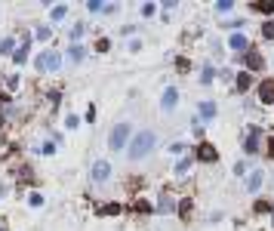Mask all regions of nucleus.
Wrapping results in <instances>:
<instances>
[{
    "label": "nucleus",
    "mask_w": 274,
    "mask_h": 231,
    "mask_svg": "<svg viewBox=\"0 0 274 231\" xmlns=\"http://www.w3.org/2000/svg\"><path fill=\"white\" fill-rule=\"evenodd\" d=\"M65 127H68V130H77V127H81V118H77V114H68V118H65Z\"/></svg>",
    "instance_id": "nucleus-23"
},
{
    "label": "nucleus",
    "mask_w": 274,
    "mask_h": 231,
    "mask_svg": "<svg viewBox=\"0 0 274 231\" xmlns=\"http://www.w3.org/2000/svg\"><path fill=\"white\" fill-rule=\"evenodd\" d=\"M154 142H158V136H154V130H139L133 136V142L127 145V154H130V161H142L145 154L154 148Z\"/></svg>",
    "instance_id": "nucleus-1"
},
{
    "label": "nucleus",
    "mask_w": 274,
    "mask_h": 231,
    "mask_svg": "<svg viewBox=\"0 0 274 231\" xmlns=\"http://www.w3.org/2000/svg\"><path fill=\"white\" fill-rule=\"evenodd\" d=\"M259 139H262V127H250L247 130V139H244V151L247 154H259Z\"/></svg>",
    "instance_id": "nucleus-4"
},
{
    "label": "nucleus",
    "mask_w": 274,
    "mask_h": 231,
    "mask_svg": "<svg viewBox=\"0 0 274 231\" xmlns=\"http://www.w3.org/2000/svg\"><path fill=\"white\" fill-rule=\"evenodd\" d=\"M188 167H191V161H188V158H182V161L176 164V173H188Z\"/></svg>",
    "instance_id": "nucleus-30"
},
{
    "label": "nucleus",
    "mask_w": 274,
    "mask_h": 231,
    "mask_svg": "<svg viewBox=\"0 0 274 231\" xmlns=\"http://www.w3.org/2000/svg\"><path fill=\"white\" fill-rule=\"evenodd\" d=\"M176 102H179V90L176 87H167L164 90V108L170 111V108H176Z\"/></svg>",
    "instance_id": "nucleus-11"
},
{
    "label": "nucleus",
    "mask_w": 274,
    "mask_h": 231,
    "mask_svg": "<svg viewBox=\"0 0 274 231\" xmlns=\"http://www.w3.org/2000/svg\"><path fill=\"white\" fill-rule=\"evenodd\" d=\"M268 158H274V139H268Z\"/></svg>",
    "instance_id": "nucleus-39"
},
{
    "label": "nucleus",
    "mask_w": 274,
    "mask_h": 231,
    "mask_svg": "<svg viewBox=\"0 0 274 231\" xmlns=\"http://www.w3.org/2000/svg\"><path fill=\"white\" fill-rule=\"evenodd\" d=\"M213 77H216V68H213V65H207V68H204V77H201V81H204V84H210Z\"/></svg>",
    "instance_id": "nucleus-26"
},
{
    "label": "nucleus",
    "mask_w": 274,
    "mask_h": 231,
    "mask_svg": "<svg viewBox=\"0 0 274 231\" xmlns=\"http://www.w3.org/2000/svg\"><path fill=\"white\" fill-rule=\"evenodd\" d=\"M7 102H10V96H7V93H0V108H4Z\"/></svg>",
    "instance_id": "nucleus-40"
},
{
    "label": "nucleus",
    "mask_w": 274,
    "mask_h": 231,
    "mask_svg": "<svg viewBox=\"0 0 274 231\" xmlns=\"http://www.w3.org/2000/svg\"><path fill=\"white\" fill-rule=\"evenodd\" d=\"M216 10H219V13H231V10H234V4H231V0H219Z\"/></svg>",
    "instance_id": "nucleus-25"
},
{
    "label": "nucleus",
    "mask_w": 274,
    "mask_h": 231,
    "mask_svg": "<svg viewBox=\"0 0 274 231\" xmlns=\"http://www.w3.org/2000/svg\"><path fill=\"white\" fill-rule=\"evenodd\" d=\"M234 173L244 176V173H247V164H244V161H238V164H234Z\"/></svg>",
    "instance_id": "nucleus-38"
},
{
    "label": "nucleus",
    "mask_w": 274,
    "mask_h": 231,
    "mask_svg": "<svg viewBox=\"0 0 274 231\" xmlns=\"http://www.w3.org/2000/svg\"><path fill=\"white\" fill-rule=\"evenodd\" d=\"M28 44H31V34H22V47L13 53V62L16 65H25L28 62Z\"/></svg>",
    "instance_id": "nucleus-8"
},
{
    "label": "nucleus",
    "mask_w": 274,
    "mask_h": 231,
    "mask_svg": "<svg viewBox=\"0 0 274 231\" xmlns=\"http://www.w3.org/2000/svg\"><path fill=\"white\" fill-rule=\"evenodd\" d=\"M130 133H133V127H130V124H117V127L111 130V136H108V148H111V151H121V148H127Z\"/></svg>",
    "instance_id": "nucleus-2"
},
{
    "label": "nucleus",
    "mask_w": 274,
    "mask_h": 231,
    "mask_svg": "<svg viewBox=\"0 0 274 231\" xmlns=\"http://www.w3.org/2000/svg\"><path fill=\"white\" fill-rule=\"evenodd\" d=\"M176 68L185 74V71H191V62H188V59H176Z\"/></svg>",
    "instance_id": "nucleus-29"
},
{
    "label": "nucleus",
    "mask_w": 274,
    "mask_h": 231,
    "mask_svg": "<svg viewBox=\"0 0 274 231\" xmlns=\"http://www.w3.org/2000/svg\"><path fill=\"white\" fill-rule=\"evenodd\" d=\"M262 37H265V41H274V19L262 25Z\"/></svg>",
    "instance_id": "nucleus-22"
},
{
    "label": "nucleus",
    "mask_w": 274,
    "mask_h": 231,
    "mask_svg": "<svg viewBox=\"0 0 274 231\" xmlns=\"http://www.w3.org/2000/svg\"><path fill=\"white\" fill-rule=\"evenodd\" d=\"M90 173H93V182H108V176H111V164H108V161H96Z\"/></svg>",
    "instance_id": "nucleus-7"
},
{
    "label": "nucleus",
    "mask_w": 274,
    "mask_h": 231,
    "mask_svg": "<svg viewBox=\"0 0 274 231\" xmlns=\"http://www.w3.org/2000/svg\"><path fill=\"white\" fill-rule=\"evenodd\" d=\"M65 16H68V7H65V4H62V7H53V13H50V19H53V22H62Z\"/></svg>",
    "instance_id": "nucleus-18"
},
{
    "label": "nucleus",
    "mask_w": 274,
    "mask_h": 231,
    "mask_svg": "<svg viewBox=\"0 0 274 231\" xmlns=\"http://www.w3.org/2000/svg\"><path fill=\"white\" fill-rule=\"evenodd\" d=\"M262 188V173L256 170V173H250V179H247V191H259Z\"/></svg>",
    "instance_id": "nucleus-15"
},
{
    "label": "nucleus",
    "mask_w": 274,
    "mask_h": 231,
    "mask_svg": "<svg viewBox=\"0 0 274 231\" xmlns=\"http://www.w3.org/2000/svg\"><path fill=\"white\" fill-rule=\"evenodd\" d=\"M253 210H256V213H268V210H271V201H259Z\"/></svg>",
    "instance_id": "nucleus-31"
},
{
    "label": "nucleus",
    "mask_w": 274,
    "mask_h": 231,
    "mask_svg": "<svg viewBox=\"0 0 274 231\" xmlns=\"http://www.w3.org/2000/svg\"><path fill=\"white\" fill-rule=\"evenodd\" d=\"M256 13H265V16H274V0H259V4H253Z\"/></svg>",
    "instance_id": "nucleus-13"
},
{
    "label": "nucleus",
    "mask_w": 274,
    "mask_h": 231,
    "mask_svg": "<svg viewBox=\"0 0 274 231\" xmlns=\"http://www.w3.org/2000/svg\"><path fill=\"white\" fill-rule=\"evenodd\" d=\"M37 68L41 71H59L62 68V56L59 53H44L41 59H37Z\"/></svg>",
    "instance_id": "nucleus-5"
},
{
    "label": "nucleus",
    "mask_w": 274,
    "mask_h": 231,
    "mask_svg": "<svg viewBox=\"0 0 274 231\" xmlns=\"http://www.w3.org/2000/svg\"><path fill=\"white\" fill-rule=\"evenodd\" d=\"M50 34H53V28H37V41H50Z\"/></svg>",
    "instance_id": "nucleus-27"
},
{
    "label": "nucleus",
    "mask_w": 274,
    "mask_h": 231,
    "mask_svg": "<svg viewBox=\"0 0 274 231\" xmlns=\"http://www.w3.org/2000/svg\"><path fill=\"white\" fill-rule=\"evenodd\" d=\"M185 151H188V148H185V142H176V145L170 148V154H185Z\"/></svg>",
    "instance_id": "nucleus-33"
},
{
    "label": "nucleus",
    "mask_w": 274,
    "mask_h": 231,
    "mask_svg": "<svg viewBox=\"0 0 274 231\" xmlns=\"http://www.w3.org/2000/svg\"><path fill=\"white\" fill-rule=\"evenodd\" d=\"M28 204H31V207H41V204H44V198H41V195H37V191H34V195L28 198Z\"/></svg>",
    "instance_id": "nucleus-34"
},
{
    "label": "nucleus",
    "mask_w": 274,
    "mask_h": 231,
    "mask_svg": "<svg viewBox=\"0 0 274 231\" xmlns=\"http://www.w3.org/2000/svg\"><path fill=\"white\" fill-rule=\"evenodd\" d=\"M84 56H87V50H84V47H71V53H68V59H71V62H84Z\"/></svg>",
    "instance_id": "nucleus-19"
},
{
    "label": "nucleus",
    "mask_w": 274,
    "mask_h": 231,
    "mask_svg": "<svg viewBox=\"0 0 274 231\" xmlns=\"http://www.w3.org/2000/svg\"><path fill=\"white\" fill-rule=\"evenodd\" d=\"M7 87H10V90L19 87V77H16V74H7Z\"/></svg>",
    "instance_id": "nucleus-35"
},
{
    "label": "nucleus",
    "mask_w": 274,
    "mask_h": 231,
    "mask_svg": "<svg viewBox=\"0 0 274 231\" xmlns=\"http://www.w3.org/2000/svg\"><path fill=\"white\" fill-rule=\"evenodd\" d=\"M136 210H139V213H151L154 207H151V204H145V201H139V204H136Z\"/></svg>",
    "instance_id": "nucleus-37"
},
{
    "label": "nucleus",
    "mask_w": 274,
    "mask_h": 231,
    "mask_svg": "<svg viewBox=\"0 0 274 231\" xmlns=\"http://www.w3.org/2000/svg\"><path fill=\"white\" fill-rule=\"evenodd\" d=\"M234 87H238L241 93H247V90L253 87V74H250V71H241L238 77H234Z\"/></svg>",
    "instance_id": "nucleus-10"
},
{
    "label": "nucleus",
    "mask_w": 274,
    "mask_h": 231,
    "mask_svg": "<svg viewBox=\"0 0 274 231\" xmlns=\"http://www.w3.org/2000/svg\"><path fill=\"white\" fill-rule=\"evenodd\" d=\"M41 154H56V142H44V148H41Z\"/></svg>",
    "instance_id": "nucleus-32"
},
{
    "label": "nucleus",
    "mask_w": 274,
    "mask_h": 231,
    "mask_svg": "<svg viewBox=\"0 0 274 231\" xmlns=\"http://www.w3.org/2000/svg\"><path fill=\"white\" fill-rule=\"evenodd\" d=\"M262 68H265V59H262L256 50L244 53V71H250V74H253V71H262Z\"/></svg>",
    "instance_id": "nucleus-6"
},
{
    "label": "nucleus",
    "mask_w": 274,
    "mask_h": 231,
    "mask_svg": "<svg viewBox=\"0 0 274 231\" xmlns=\"http://www.w3.org/2000/svg\"><path fill=\"white\" fill-rule=\"evenodd\" d=\"M228 44H231V50H244V47H247V34H241V31H238V34H231V41H228Z\"/></svg>",
    "instance_id": "nucleus-17"
},
{
    "label": "nucleus",
    "mask_w": 274,
    "mask_h": 231,
    "mask_svg": "<svg viewBox=\"0 0 274 231\" xmlns=\"http://www.w3.org/2000/svg\"><path fill=\"white\" fill-rule=\"evenodd\" d=\"M121 210H124L121 204H105V207H99V210H96V216H117Z\"/></svg>",
    "instance_id": "nucleus-14"
},
{
    "label": "nucleus",
    "mask_w": 274,
    "mask_h": 231,
    "mask_svg": "<svg viewBox=\"0 0 274 231\" xmlns=\"http://www.w3.org/2000/svg\"><path fill=\"white\" fill-rule=\"evenodd\" d=\"M0 53H16V41H13V37H4V41H0Z\"/></svg>",
    "instance_id": "nucleus-20"
},
{
    "label": "nucleus",
    "mask_w": 274,
    "mask_h": 231,
    "mask_svg": "<svg viewBox=\"0 0 274 231\" xmlns=\"http://www.w3.org/2000/svg\"><path fill=\"white\" fill-rule=\"evenodd\" d=\"M179 216H182V222L191 219V201H182V204H179Z\"/></svg>",
    "instance_id": "nucleus-21"
},
{
    "label": "nucleus",
    "mask_w": 274,
    "mask_h": 231,
    "mask_svg": "<svg viewBox=\"0 0 274 231\" xmlns=\"http://www.w3.org/2000/svg\"><path fill=\"white\" fill-rule=\"evenodd\" d=\"M194 158H198V161H204V164H216V161H219V151H216V145L201 142L198 148H194Z\"/></svg>",
    "instance_id": "nucleus-3"
},
{
    "label": "nucleus",
    "mask_w": 274,
    "mask_h": 231,
    "mask_svg": "<svg viewBox=\"0 0 274 231\" xmlns=\"http://www.w3.org/2000/svg\"><path fill=\"white\" fill-rule=\"evenodd\" d=\"M259 102L274 105V81H265V84L259 87Z\"/></svg>",
    "instance_id": "nucleus-9"
},
{
    "label": "nucleus",
    "mask_w": 274,
    "mask_h": 231,
    "mask_svg": "<svg viewBox=\"0 0 274 231\" xmlns=\"http://www.w3.org/2000/svg\"><path fill=\"white\" fill-rule=\"evenodd\" d=\"M201 118L204 121H213L216 118V105L213 102H201Z\"/></svg>",
    "instance_id": "nucleus-16"
},
{
    "label": "nucleus",
    "mask_w": 274,
    "mask_h": 231,
    "mask_svg": "<svg viewBox=\"0 0 274 231\" xmlns=\"http://www.w3.org/2000/svg\"><path fill=\"white\" fill-rule=\"evenodd\" d=\"M87 10H90V13H102L105 7H102V0H90V4H87Z\"/></svg>",
    "instance_id": "nucleus-28"
},
{
    "label": "nucleus",
    "mask_w": 274,
    "mask_h": 231,
    "mask_svg": "<svg viewBox=\"0 0 274 231\" xmlns=\"http://www.w3.org/2000/svg\"><path fill=\"white\" fill-rule=\"evenodd\" d=\"M176 207H179V204H176V198H173V195H164V198H161V204H158V210H161V213H176Z\"/></svg>",
    "instance_id": "nucleus-12"
},
{
    "label": "nucleus",
    "mask_w": 274,
    "mask_h": 231,
    "mask_svg": "<svg viewBox=\"0 0 274 231\" xmlns=\"http://www.w3.org/2000/svg\"><path fill=\"white\" fill-rule=\"evenodd\" d=\"M81 37H84V25H74V28H71V41H74V47H77V41H81Z\"/></svg>",
    "instance_id": "nucleus-24"
},
{
    "label": "nucleus",
    "mask_w": 274,
    "mask_h": 231,
    "mask_svg": "<svg viewBox=\"0 0 274 231\" xmlns=\"http://www.w3.org/2000/svg\"><path fill=\"white\" fill-rule=\"evenodd\" d=\"M108 47H111V41H108V37H102V41H99V44H96V50H99V53H105V50H108Z\"/></svg>",
    "instance_id": "nucleus-36"
}]
</instances>
